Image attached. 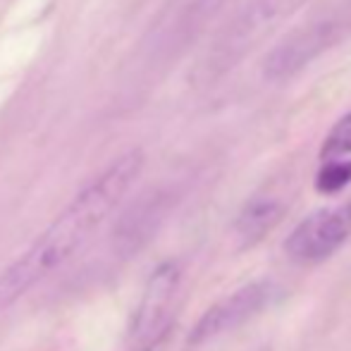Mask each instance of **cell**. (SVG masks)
<instances>
[{
	"label": "cell",
	"instance_id": "cell-1",
	"mask_svg": "<svg viewBox=\"0 0 351 351\" xmlns=\"http://www.w3.org/2000/svg\"><path fill=\"white\" fill-rule=\"evenodd\" d=\"M143 153L127 151L93 177L67 204V208L34 239V244L0 273V311L27 294L32 287L67 263L84 249L93 232L117 208L136 177L141 175Z\"/></svg>",
	"mask_w": 351,
	"mask_h": 351
},
{
	"label": "cell",
	"instance_id": "cell-7",
	"mask_svg": "<svg viewBox=\"0 0 351 351\" xmlns=\"http://www.w3.org/2000/svg\"><path fill=\"white\" fill-rule=\"evenodd\" d=\"M282 213H285V206L273 196H258L249 201L234 222V232L241 246H251L268 237V232L282 220Z\"/></svg>",
	"mask_w": 351,
	"mask_h": 351
},
{
	"label": "cell",
	"instance_id": "cell-5",
	"mask_svg": "<svg viewBox=\"0 0 351 351\" xmlns=\"http://www.w3.org/2000/svg\"><path fill=\"white\" fill-rule=\"evenodd\" d=\"M351 237V201L311 213L287 237L285 251L296 263H320Z\"/></svg>",
	"mask_w": 351,
	"mask_h": 351
},
{
	"label": "cell",
	"instance_id": "cell-9",
	"mask_svg": "<svg viewBox=\"0 0 351 351\" xmlns=\"http://www.w3.org/2000/svg\"><path fill=\"white\" fill-rule=\"evenodd\" d=\"M351 184V160H323L318 177H315V189L323 194H337L344 186Z\"/></svg>",
	"mask_w": 351,
	"mask_h": 351
},
{
	"label": "cell",
	"instance_id": "cell-8",
	"mask_svg": "<svg viewBox=\"0 0 351 351\" xmlns=\"http://www.w3.org/2000/svg\"><path fill=\"white\" fill-rule=\"evenodd\" d=\"M347 156H351V110L335 122L320 148L323 160H342Z\"/></svg>",
	"mask_w": 351,
	"mask_h": 351
},
{
	"label": "cell",
	"instance_id": "cell-10",
	"mask_svg": "<svg viewBox=\"0 0 351 351\" xmlns=\"http://www.w3.org/2000/svg\"><path fill=\"white\" fill-rule=\"evenodd\" d=\"M206 3H217V0H206Z\"/></svg>",
	"mask_w": 351,
	"mask_h": 351
},
{
	"label": "cell",
	"instance_id": "cell-3",
	"mask_svg": "<svg viewBox=\"0 0 351 351\" xmlns=\"http://www.w3.org/2000/svg\"><path fill=\"white\" fill-rule=\"evenodd\" d=\"M180 285L182 270L175 261H165L151 273L130 325L127 342L132 351H156L162 344L177 313Z\"/></svg>",
	"mask_w": 351,
	"mask_h": 351
},
{
	"label": "cell",
	"instance_id": "cell-2",
	"mask_svg": "<svg viewBox=\"0 0 351 351\" xmlns=\"http://www.w3.org/2000/svg\"><path fill=\"white\" fill-rule=\"evenodd\" d=\"M351 32V5L339 8L320 19H311L304 27L285 36L263 60V77L268 82H287L315 62L325 51L342 41Z\"/></svg>",
	"mask_w": 351,
	"mask_h": 351
},
{
	"label": "cell",
	"instance_id": "cell-6",
	"mask_svg": "<svg viewBox=\"0 0 351 351\" xmlns=\"http://www.w3.org/2000/svg\"><path fill=\"white\" fill-rule=\"evenodd\" d=\"M306 3L311 0H254L227 32V38L220 48L222 60L234 62L237 58L246 56L249 48H254L261 38L268 36L278 24L299 12Z\"/></svg>",
	"mask_w": 351,
	"mask_h": 351
},
{
	"label": "cell",
	"instance_id": "cell-4",
	"mask_svg": "<svg viewBox=\"0 0 351 351\" xmlns=\"http://www.w3.org/2000/svg\"><path fill=\"white\" fill-rule=\"evenodd\" d=\"M278 296V285L270 280H256L249 285L239 287L225 299L215 301L191 328L189 344L191 347H201V344L210 342V339L220 337V335L232 332L239 325L249 323L258 313H263L273 299Z\"/></svg>",
	"mask_w": 351,
	"mask_h": 351
}]
</instances>
